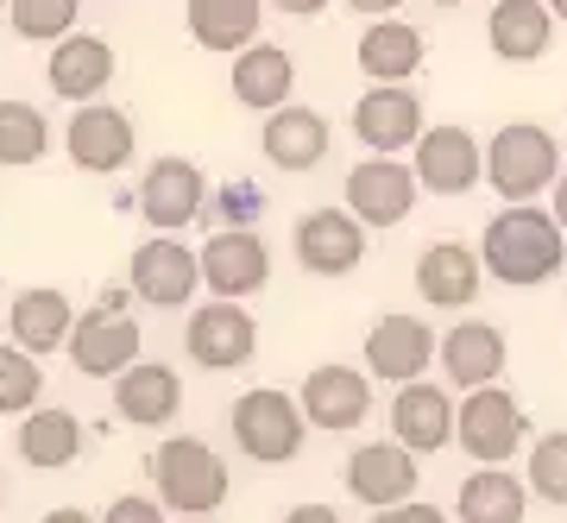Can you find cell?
Instances as JSON below:
<instances>
[{
    "instance_id": "obj_1",
    "label": "cell",
    "mask_w": 567,
    "mask_h": 523,
    "mask_svg": "<svg viewBox=\"0 0 567 523\" xmlns=\"http://www.w3.org/2000/svg\"><path fill=\"white\" fill-rule=\"evenodd\" d=\"M480 265H486L498 284H511V290L548 284L567 265V234H561V222H555V215L529 208V202H511L505 215H492V222H486Z\"/></svg>"
},
{
    "instance_id": "obj_2",
    "label": "cell",
    "mask_w": 567,
    "mask_h": 523,
    "mask_svg": "<svg viewBox=\"0 0 567 523\" xmlns=\"http://www.w3.org/2000/svg\"><path fill=\"white\" fill-rule=\"evenodd\" d=\"M152 485H158V504L177 511V517H215L234 492V473L203 435H171V442L152 448Z\"/></svg>"
},
{
    "instance_id": "obj_3",
    "label": "cell",
    "mask_w": 567,
    "mask_h": 523,
    "mask_svg": "<svg viewBox=\"0 0 567 523\" xmlns=\"http://www.w3.org/2000/svg\"><path fill=\"white\" fill-rule=\"evenodd\" d=\"M561 177V140L536 121H511L486 145V183L505 202H536Z\"/></svg>"
},
{
    "instance_id": "obj_4",
    "label": "cell",
    "mask_w": 567,
    "mask_h": 523,
    "mask_svg": "<svg viewBox=\"0 0 567 523\" xmlns=\"http://www.w3.org/2000/svg\"><path fill=\"white\" fill-rule=\"evenodd\" d=\"M227 423H234V442H240L246 461H265V466L297 461V448H303V435H309L303 403L290 398V391H278V384H252V391H240Z\"/></svg>"
},
{
    "instance_id": "obj_5",
    "label": "cell",
    "mask_w": 567,
    "mask_h": 523,
    "mask_svg": "<svg viewBox=\"0 0 567 523\" xmlns=\"http://www.w3.org/2000/svg\"><path fill=\"white\" fill-rule=\"evenodd\" d=\"M529 435V417L524 403L511 398L505 384H473L466 403H454V442L466 448V461L473 466H505Z\"/></svg>"
},
{
    "instance_id": "obj_6",
    "label": "cell",
    "mask_w": 567,
    "mask_h": 523,
    "mask_svg": "<svg viewBox=\"0 0 567 523\" xmlns=\"http://www.w3.org/2000/svg\"><path fill=\"white\" fill-rule=\"evenodd\" d=\"M126 284H133V297L152 302V309H183V302L196 297V284H203V259H196L177 234H158V240L133 246Z\"/></svg>"
},
{
    "instance_id": "obj_7",
    "label": "cell",
    "mask_w": 567,
    "mask_h": 523,
    "mask_svg": "<svg viewBox=\"0 0 567 523\" xmlns=\"http://www.w3.org/2000/svg\"><path fill=\"white\" fill-rule=\"evenodd\" d=\"M63 145H70V164H76V171L114 177L121 164H133L140 126H133V114H126V107H107V101H76Z\"/></svg>"
},
{
    "instance_id": "obj_8",
    "label": "cell",
    "mask_w": 567,
    "mask_h": 523,
    "mask_svg": "<svg viewBox=\"0 0 567 523\" xmlns=\"http://www.w3.org/2000/svg\"><path fill=\"white\" fill-rule=\"evenodd\" d=\"M416 171L398 164V152H372L365 164L347 171V208L360 215L365 227H398L410 222V208H416Z\"/></svg>"
},
{
    "instance_id": "obj_9",
    "label": "cell",
    "mask_w": 567,
    "mask_h": 523,
    "mask_svg": "<svg viewBox=\"0 0 567 523\" xmlns=\"http://www.w3.org/2000/svg\"><path fill=\"white\" fill-rule=\"evenodd\" d=\"M410 152H416L410 171H416V183L429 196H466L473 183L486 177V152H480V140L466 126H423Z\"/></svg>"
},
{
    "instance_id": "obj_10",
    "label": "cell",
    "mask_w": 567,
    "mask_h": 523,
    "mask_svg": "<svg viewBox=\"0 0 567 523\" xmlns=\"http://www.w3.org/2000/svg\"><path fill=\"white\" fill-rule=\"evenodd\" d=\"M183 347H189V360L208 366V372H234V366H246L259 353V322L240 309V297H215L208 309L189 316Z\"/></svg>"
},
{
    "instance_id": "obj_11",
    "label": "cell",
    "mask_w": 567,
    "mask_h": 523,
    "mask_svg": "<svg viewBox=\"0 0 567 523\" xmlns=\"http://www.w3.org/2000/svg\"><path fill=\"white\" fill-rule=\"evenodd\" d=\"M63 347H70V360H76L82 379H114L121 366L140 360V322L121 316V302H102V309L76 316V328H70Z\"/></svg>"
},
{
    "instance_id": "obj_12",
    "label": "cell",
    "mask_w": 567,
    "mask_h": 523,
    "mask_svg": "<svg viewBox=\"0 0 567 523\" xmlns=\"http://www.w3.org/2000/svg\"><path fill=\"white\" fill-rule=\"evenodd\" d=\"M203 202H208V177L203 164L189 158H158L140 183V215L158 234H183L189 222H203Z\"/></svg>"
},
{
    "instance_id": "obj_13",
    "label": "cell",
    "mask_w": 567,
    "mask_h": 523,
    "mask_svg": "<svg viewBox=\"0 0 567 523\" xmlns=\"http://www.w3.org/2000/svg\"><path fill=\"white\" fill-rule=\"evenodd\" d=\"M353 133H360L365 152H410L416 133H423V101L410 82H372L360 101H353Z\"/></svg>"
},
{
    "instance_id": "obj_14",
    "label": "cell",
    "mask_w": 567,
    "mask_h": 523,
    "mask_svg": "<svg viewBox=\"0 0 567 523\" xmlns=\"http://www.w3.org/2000/svg\"><path fill=\"white\" fill-rule=\"evenodd\" d=\"M297 259H303V271H316V278H347V271H360L365 222L353 215V208H347V215L309 208L303 222H297Z\"/></svg>"
},
{
    "instance_id": "obj_15",
    "label": "cell",
    "mask_w": 567,
    "mask_h": 523,
    "mask_svg": "<svg viewBox=\"0 0 567 523\" xmlns=\"http://www.w3.org/2000/svg\"><path fill=\"white\" fill-rule=\"evenodd\" d=\"M196 259H203V284L215 297H252L271 284V246L252 227H221Z\"/></svg>"
},
{
    "instance_id": "obj_16",
    "label": "cell",
    "mask_w": 567,
    "mask_h": 523,
    "mask_svg": "<svg viewBox=\"0 0 567 523\" xmlns=\"http://www.w3.org/2000/svg\"><path fill=\"white\" fill-rule=\"evenodd\" d=\"M416 480H423V466H416V454H410L398 435H391V442L353 448V461H347V492L360 504H372V511L416 499Z\"/></svg>"
},
{
    "instance_id": "obj_17",
    "label": "cell",
    "mask_w": 567,
    "mask_h": 523,
    "mask_svg": "<svg viewBox=\"0 0 567 523\" xmlns=\"http://www.w3.org/2000/svg\"><path fill=\"white\" fill-rule=\"evenodd\" d=\"M303 403L309 429H328V435H341V429H360L372 417V379L353 372V366H316L297 391Z\"/></svg>"
},
{
    "instance_id": "obj_18",
    "label": "cell",
    "mask_w": 567,
    "mask_h": 523,
    "mask_svg": "<svg viewBox=\"0 0 567 523\" xmlns=\"http://www.w3.org/2000/svg\"><path fill=\"white\" fill-rule=\"evenodd\" d=\"M429 360H435V335H429L423 316H379L372 335H365V366H372V379H385V384L423 379Z\"/></svg>"
},
{
    "instance_id": "obj_19",
    "label": "cell",
    "mask_w": 567,
    "mask_h": 523,
    "mask_svg": "<svg viewBox=\"0 0 567 523\" xmlns=\"http://www.w3.org/2000/svg\"><path fill=\"white\" fill-rule=\"evenodd\" d=\"M391 435L410 454H442L454 442V403H447L442 384H429V379L398 384V398H391Z\"/></svg>"
},
{
    "instance_id": "obj_20",
    "label": "cell",
    "mask_w": 567,
    "mask_h": 523,
    "mask_svg": "<svg viewBox=\"0 0 567 523\" xmlns=\"http://www.w3.org/2000/svg\"><path fill=\"white\" fill-rule=\"evenodd\" d=\"M183 403V379L177 366H158V360H133L114 372V410H121L133 429H164L177 417Z\"/></svg>"
},
{
    "instance_id": "obj_21",
    "label": "cell",
    "mask_w": 567,
    "mask_h": 523,
    "mask_svg": "<svg viewBox=\"0 0 567 523\" xmlns=\"http://www.w3.org/2000/svg\"><path fill=\"white\" fill-rule=\"evenodd\" d=\"M44 76H51V95H63V101H95L107 82H114V44L95 39V32H63V39L51 44Z\"/></svg>"
},
{
    "instance_id": "obj_22",
    "label": "cell",
    "mask_w": 567,
    "mask_h": 523,
    "mask_svg": "<svg viewBox=\"0 0 567 523\" xmlns=\"http://www.w3.org/2000/svg\"><path fill=\"white\" fill-rule=\"evenodd\" d=\"M328 145H334V133H328V121L316 114V107H271L265 114V133H259V152L278 171H316V164L328 158Z\"/></svg>"
},
{
    "instance_id": "obj_23",
    "label": "cell",
    "mask_w": 567,
    "mask_h": 523,
    "mask_svg": "<svg viewBox=\"0 0 567 523\" xmlns=\"http://www.w3.org/2000/svg\"><path fill=\"white\" fill-rule=\"evenodd\" d=\"M416 297L435 309H466L480 297V253L461 240H429L416 253Z\"/></svg>"
},
{
    "instance_id": "obj_24",
    "label": "cell",
    "mask_w": 567,
    "mask_h": 523,
    "mask_svg": "<svg viewBox=\"0 0 567 523\" xmlns=\"http://www.w3.org/2000/svg\"><path fill=\"white\" fill-rule=\"evenodd\" d=\"M505 360H511V341H505V328H492V322H454L442 335V372L461 391L492 384L505 372Z\"/></svg>"
},
{
    "instance_id": "obj_25",
    "label": "cell",
    "mask_w": 567,
    "mask_h": 523,
    "mask_svg": "<svg viewBox=\"0 0 567 523\" xmlns=\"http://www.w3.org/2000/svg\"><path fill=\"white\" fill-rule=\"evenodd\" d=\"M290 89H297V58H290L284 44L252 39L246 51H234V101H240V107L271 114V107L290 101Z\"/></svg>"
},
{
    "instance_id": "obj_26",
    "label": "cell",
    "mask_w": 567,
    "mask_h": 523,
    "mask_svg": "<svg viewBox=\"0 0 567 523\" xmlns=\"http://www.w3.org/2000/svg\"><path fill=\"white\" fill-rule=\"evenodd\" d=\"M7 328H13V341L25 347V353H58L63 341H70V328H76V309H70V297H63L58 284H39V290H20L13 297V309H7Z\"/></svg>"
},
{
    "instance_id": "obj_27",
    "label": "cell",
    "mask_w": 567,
    "mask_h": 523,
    "mask_svg": "<svg viewBox=\"0 0 567 523\" xmlns=\"http://www.w3.org/2000/svg\"><path fill=\"white\" fill-rule=\"evenodd\" d=\"M555 39V13H548V0H498L486 20V44L492 58L505 63H536Z\"/></svg>"
},
{
    "instance_id": "obj_28",
    "label": "cell",
    "mask_w": 567,
    "mask_h": 523,
    "mask_svg": "<svg viewBox=\"0 0 567 523\" xmlns=\"http://www.w3.org/2000/svg\"><path fill=\"white\" fill-rule=\"evenodd\" d=\"M353 58H360V70L372 82H410L423 70V32L385 13V20H372L360 32V51H353Z\"/></svg>"
},
{
    "instance_id": "obj_29",
    "label": "cell",
    "mask_w": 567,
    "mask_h": 523,
    "mask_svg": "<svg viewBox=\"0 0 567 523\" xmlns=\"http://www.w3.org/2000/svg\"><path fill=\"white\" fill-rule=\"evenodd\" d=\"M529 511V485L505 466H480L461 480V499H454V517L461 523H524Z\"/></svg>"
},
{
    "instance_id": "obj_30",
    "label": "cell",
    "mask_w": 567,
    "mask_h": 523,
    "mask_svg": "<svg viewBox=\"0 0 567 523\" xmlns=\"http://www.w3.org/2000/svg\"><path fill=\"white\" fill-rule=\"evenodd\" d=\"M259 0H189V39L203 51H221V58L259 39Z\"/></svg>"
},
{
    "instance_id": "obj_31",
    "label": "cell",
    "mask_w": 567,
    "mask_h": 523,
    "mask_svg": "<svg viewBox=\"0 0 567 523\" xmlns=\"http://www.w3.org/2000/svg\"><path fill=\"white\" fill-rule=\"evenodd\" d=\"M25 466H39V473H63V466L82 454V423L70 410H32L20 417V435H13Z\"/></svg>"
},
{
    "instance_id": "obj_32",
    "label": "cell",
    "mask_w": 567,
    "mask_h": 523,
    "mask_svg": "<svg viewBox=\"0 0 567 523\" xmlns=\"http://www.w3.org/2000/svg\"><path fill=\"white\" fill-rule=\"evenodd\" d=\"M51 126L32 101H0V164H39Z\"/></svg>"
},
{
    "instance_id": "obj_33",
    "label": "cell",
    "mask_w": 567,
    "mask_h": 523,
    "mask_svg": "<svg viewBox=\"0 0 567 523\" xmlns=\"http://www.w3.org/2000/svg\"><path fill=\"white\" fill-rule=\"evenodd\" d=\"M82 0H7V20L25 44H58L63 32H76Z\"/></svg>"
},
{
    "instance_id": "obj_34",
    "label": "cell",
    "mask_w": 567,
    "mask_h": 523,
    "mask_svg": "<svg viewBox=\"0 0 567 523\" xmlns=\"http://www.w3.org/2000/svg\"><path fill=\"white\" fill-rule=\"evenodd\" d=\"M44 391V366L39 353H25L20 341L0 347V417H20V410H32Z\"/></svg>"
},
{
    "instance_id": "obj_35",
    "label": "cell",
    "mask_w": 567,
    "mask_h": 523,
    "mask_svg": "<svg viewBox=\"0 0 567 523\" xmlns=\"http://www.w3.org/2000/svg\"><path fill=\"white\" fill-rule=\"evenodd\" d=\"M524 485H529L543 504H561V511H567V429H555V435H536V448H529V466H524Z\"/></svg>"
},
{
    "instance_id": "obj_36",
    "label": "cell",
    "mask_w": 567,
    "mask_h": 523,
    "mask_svg": "<svg viewBox=\"0 0 567 523\" xmlns=\"http://www.w3.org/2000/svg\"><path fill=\"white\" fill-rule=\"evenodd\" d=\"M102 523H164V504L158 499H140V492H121V499L107 504Z\"/></svg>"
},
{
    "instance_id": "obj_37",
    "label": "cell",
    "mask_w": 567,
    "mask_h": 523,
    "mask_svg": "<svg viewBox=\"0 0 567 523\" xmlns=\"http://www.w3.org/2000/svg\"><path fill=\"white\" fill-rule=\"evenodd\" d=\"M372 523H447V511H435V504H416V499H404V504H385Z\"/></svg>"
},
{
    "instance_id": "obj_38",
    "label": "cell",
    "mask_w": 567,
    "mask_h": 523,
    "mask_svg": "<svg viewBox=\"0 0 567 523\" xmlns=\"http://www.w3.org/2000/svg\"><path fill=\"white\" fill-rule=\"evenodd\" d=\"M221 208L234 215V227H246V222H252V208H259V189H252V183H227Z\"/></svg>"
},
{
    "instance_id": "obj_39",
    "label": "cell",
    "mask_w": 567,
    "mask_h": 523,
    "mask_svg": "<svg viewBox=\"0 0 567 523\" xmlns=\"http://www.w3.org/2000/svg\"><path fill=\"white\" fill-rule=\"evenodd\" d=\"M284 523H341V511H334V504H297Z\"/></svg>"
},
{
    "instance_id": "obj_40",
    "label": "cell",
    "mask_w": 567,
    "mask_h": 523,
    "mask_svg": "<svg viewBox=\"0 0 567 523\" xmlns=\"http://www.w3.org/2000/svg\"><path fill=\"white\" fill-rule=\"evenodd\" d=\"M271 7H278V13H297V20H316L328 0H271Z\"/></svg>"
},
{
    "instance_id": "obj_41",
    "label": "cell",
    "mask_w": 567,
    "mask_h": 523,
    "mask_svg": "<svg viewBox=\"0 0 567 523\" xmlns=\"http://www.w3.org/2000/svg\"><path fill=\"white\" fill-rule=\"evenodd\" d=\"M347 7H353V13H372V20H385V13L404 7V0H347Z\"/></svg>"
},
{
    "instance_id": "obj_42",
    "label": "cell",
    "mask_w": 567,
    "mask_h": 523,
    "mask_svg": "<svg viewBox=\"0 0 567 523\" xmlns=\"http://www.w3.org/2000/svg\"><path fill=\"white\" fill-rule=\"evenodd\" d=\"M39 523H95L89 511H76V504H58V511H44Z\"/></svg>"
},
{
    "instance_id": "obj_43",
    "label": "cell",
    "mask_w": 567,
    "mask_h": 523,
    "mask_svg": "<svg viewBox=\"0 0 567 523\" xmlns=\"http://www.w3.org/2000/svg\"><path fill=\"white\" fill-rule=\"evenodd\" d=\"M555 222H561V234H567V177H555V208H548Z\"/></svg>"
},
{
    "instance_id": "obj_44",
    "label": "cell",
    "mask_w": 567,
    "mask_h": 523,
    "mask_svg": "<svg viewBox=\"0 0 567 523\" xmlns=\"http://www.w3.org/2000/svg\"><path fill=\"white\" fill-rule=\"evenodd\" d=\"M548 13H555V20H567V0H548Z\"/></svg>"
},
{
    "instance_id": "obj_45",
    "label": "cell",
    "mask_w": 567,
    "mask_h": 523,
    "mask_svg": "<svg viewBox=\"0 0 567 523\" xmlns=\"http://www.w3.org/2000/svg\"><path fill=\"white\" fill-rule=\"evenodd\" d=\"M429 7H461V0H429Z\"/></svg>"
},
{
    "instance_id": "obj_46",
    "label": "cell",
    "mask_w": 567,
    "mask_h": 523,
    "mask_svg": "<svg viewBox=\"0 0 567 523\" xmlns=\"http://www.w3.org/2000/svg\"><path fill=\"white\" fill-rule=\"evenodd\" d=\"M0 504H7V480H0Z\"/></svg>"
},
{
    "instance_id": "obj_47",
    "label": "cell",
    "mask_w": 567,
    "mask_h": 523,
    "mask_svg": "<svg viewBox=\"0 0 567 523\" xmlns=\"http://www.w3.org/2000/svg\"><path fill=\"white\" fill-rule=\"evenodd\" d=\"M183 523H208V517H183Z\"/></svg>"
},
{
    "instance_id": "obj_48",
    "label": "cell",
    "mask_w": 567,
    "mask_h": 523,
    "mask_svg": "<svg viewBox=\"0 0 567 523\" xmlns=\"http://www.w3.org/2000/svg\"><path fill=\"white\" fill-rule=\"evenodd\" d=\"M0 20H7V0H0Z\"/></svg>"
}]
</instances>
